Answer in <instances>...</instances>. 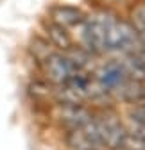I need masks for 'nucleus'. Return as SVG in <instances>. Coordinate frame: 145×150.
I'll return each instance as SVG.
<instances>
[{"instance_id": "nucleus-7", "label": "nucleus", "mask_w": 145, "mask_h": 150, "mask_svg": "<svg viewBox=\"0 0 145 150\" xmlns=\"http://www.w3.org/2000/svg\"><path fill=\"white\" fill-rule=\"evenodd\" d=\"M47 18H50L52 22H56L70 30L77 29L86 18V9H82L81 6H74V4H52L47 9Z\"/></svg>"}, {"instance_id": "nucleus-8", "label": "nucleus", "mask_w": 145, "mask_h": 150, "mask_svg": "<svg viewBox=\"0 0 145 150\" xmlns=\"http://www.w3.org/2000/svg\"><path fill=\"white\" fill-rule=\"evenodd\" d=\"M109 95L117 105H124V107L136 104L140 100H145V81H134V79L127 77Z\"/></svg>"}, {"instance_id": "nucleus-9", "label": "nucleus", "mask_w": 145, "mask_h": 150, "mask_svg": "<svg viewBox=\"0 0 145 150\" xmlns=\"http://www.w3.org/2000/svg\"><path fill=\"white\" fill-rule=\"evenodd\" d=\"M52 91H54V86L48 84L41 75L32 77L25 86V95L32 105H54Z\"/></svg>"}, {"instance_id": "nucleus-2", "label": "nucleus", "mask_w": 145, "mask_h": 150, "mask_svg": "<svg viewBox=\"0 0 145 150\" xmlns=\"http://www.w3.org/2000/svg\"><path fill=\"white\" fill-rule=\"evenodd\" d=\"M95 116V109L88 104H54L50 109V123L61 132L88 125Z\"/></svg>"}, {"instance_id": "nucleus-3", "label": "nucleus", "mask_w": 145, "mask_h": 150, "mask_svg": "<svg viewBox=\"0 0 145 150\" xmlns=\"http://www.w3.org/2000/svg\"><path fill=\"white\" fill-rule=\"evenodd\" d=\"M77 71L79 70L68 59V55L65 52H58V50L52 52L38 66V75H41V77L52 86H61V84L68 82Z\"/></svg>"}, {"instance_id": "nucleus-16", "label": "nucleus", "mask_w": 145, "mask_h": 150, "mask_svg": "<svg viewBox=\"0 0 145 150\" xmlns=\"http://www.w3.org/2000/svg\"><path fill=\"white\" fill-rule=\"evenodd\" d=\"M136 54H138V55H140V57H141V59H143V63H145V43H143V45H141V48H140V50H138V52H136Z\"/></svg>"}, {"instance_id": "nucleus-14", "label": "nucleus", "mask_w": 145, "mask_h": 150, "mask_svg": "<svg viewBox=\"0 0 145 150\" xmlns=\"http://www.w3.org/2000/svg\"><path fill=\"white\" fill-rule=\"evenodd\" d=\"M124 116L145 125V100H140L136 104L127 105V107H125V111H124Z\"/></svg>"}, {"instance_id": "nucleus-13", "label": "nucleus", "mask_w": 145, "mask_h": 150, "mask_svg": "<svg viewBox=\"0 0 145 150\" xmlns=\"http://www.w3.org/2000/svg\"><path fill=\"white\" fill-rule=\"evenodd\" d=\"M118 59L129 79L145 81V63L138 54H125V55H120Z\"/></svg>"}, {"instance_id": "nucleus-10", "label": "nucleus", "mask_w": 145, "mask_h": 150, "mask_svg": "<svg viewBox=\"0 0 145 150\" xmlns=\"http://www.w3.org/2000/svg\"><path fill=\"white\" fill-rule=\"evenodd\" d=\"M25 50H27V57H29V61L34 63V68H36V70H38V66L48 57L52 52H56V48H54L40 32H36V34L31 36V40H29Z\"/></svg>"}, {"instance_id": "nucleus-1", "label": "nucleus", "mask_w": 145, "mask_h": 150, "mask_svg": "<svg viewBox=\"0 0 145 150\" xmlns=\"http://www.w3.org/2000/svg\"><path fill=\"white\" fill-rule=\"evenodd\" d=\"M100 146L104 150H120L125 138H127V129L124 122V111L118 109V105L95 109L93 118Z\"/></svg>"}, {"instance_id": "nucleus-11", "label": "nucleus", "mask_w": 145, "mask_h": 150, "mask_svg": "<svg viewBox=\"0 0 145 150\" xmlns=\"http://www.w3.org/2000/svg\"><path fill=\"white\" fill-rule=\"evenodd\" d=\"M65 54L68 55V59L74 63V66H75L77 70L90 71V73L95 70L97 63L102 59V57H99V55H95L93 52H90V50H86L84 47H81L79 43H74Z\"/></svg>"}, {"instance_id": "nucleus-5", "label": "nucleus", "mask_w": 145, "mask_h": 150, "mask_svg": "<svg viewBox=\"0 0 145 150\" xmlns=\"http://www.w3.org/2000/svg\"><path fill=\"white\" fill-rule=\"evenodd\" d=\"M95 118V116H93ZM61 143L66 150H88V148H102L93 120L84 127L70 129L61 132Z\"/></svg>"}, {"instance_id": "nucleus-6", "label": "nucleus", "mask_w": 145, "mask_h": 150, "mask_svg": "<svg viewBox=\"0 0 145 150\" xmlns=\"http://www.w3.org/2000/svg\"><path fill=\"white\" fill-rule=\"evenodd\" d=\"M40 34L56 48L58 52H66L72 45L75 43L74 32L70 29L52 22L50 18H41L40 20Z\"/></svg>"}, {"instance_id": "nucleus-15", "label": "nucleus", "mask_w": 145, "mask_h": 150, "mask_svg": "<svg viewBox=\"0 0 145 150\" xmlns=\"http://www.w3.org/2000/svg\"><path fill=\"white\" fill-rule=\"evenodd\" d=\"M97 4L106 6V7H111V9H118V7H122V6L127 7L129 0H97Z\"/></svg>"}, {"instance_id": "nucleus-12", "label": "nucleus", "mask_w": 145, "mask_h": 150, "mask_svg": "<svg viewBox=\"0 0 145 150\" xmlns=\"http://www.w3.org/2000/svg\"><path fill=\"white\" fill-rule=\"evenodd\" d=\"M124 16L145 43V0H134V2L127 4Z\"/></svg>"}, {"instance_id": "nucleus-4", "label": "nucleus", "mask_w": 145, "mask_h": 150, "mask_svg": "<svg viewBox=\"0 0 145 150\" xmlns=\"http://www.w3.org/2000/svg\"><path fill=\"white\" fill-rule=\"evenodd\" d=\"M92 77L102 91L111 93L118 84L127 79V73L118 57H102L92 71Z\"/></svg>"}, {"instance_id": "nucleus-17", "label": "nucleus", "mask_w": 145, "mask_h": 150, "mask_svg": "<svg viewBox=\"0 0 145 150\" xmlns=\"http://www.w3.org/2000/svg\"><path fill=\"white\" fill-rule=\"evenodd\" d=\"M88 150H104V148H88Z\"/></svg>"}]
</instances>
